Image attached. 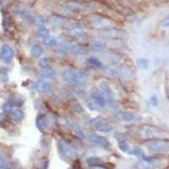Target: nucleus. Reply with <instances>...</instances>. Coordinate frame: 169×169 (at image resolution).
<instances>
[{"instance_id": "nucleus-1", "label": "nucleus", "mask_w": 169, "mask_h": 169, "mask_svg": "<svg viewBox=\"0 0 169 169\" xmlns=\"http://www.w3.org/2000/svg\"><path fill=\"white\" fill-rule=\"evenodd\" d=\"M63 80L71 84H84L89 79V74L85 71H76V70L67 69L63 73Z\"/></svg>"}, {"instance_id": "nucleus-2", "label": "nucleus", "mask_w": 169, "mask_h": 169, "mask_svg": "<svg viewBox=\"0 0 169 169\" xmlns=\"http://www.w3.org/2000/svg\"><path fill=\"white\" fill-rule=\"evenodd\" d=\"M146 147L155 153L167 154L169 153V139H149L146 142Z\"/></svg>"}, {"instance_id": "nucleus-3", "label": "nucleus", "mask_w": 169, "mask_h": 169, "mask_svg": "<svg viewBox=\"0 0 169 169\" xmlns=\"http://www.w3.org/2000/svg\"><path fill=\"white\" fill-rule=\"evenodd\" d=\"M139 133L140 134V135L143 138L148 139H158L157 137L162 136L164 134H166V131H164L162 129H159L157 127L154 126H148V125H145V126L141 127L139 130Z\"/></svg>"}, {"instance_id": "nucleus-4", "label": "nucleus", "mask_w": 169, "mask_h": 169, "mask_svg": "<svg viewBox=\"0 0 169 169\" xmlns=\"http://www.w3.org/2000/svg\"><path fill=\"white\" fill-rule=\"evenodd\" d=\"M89 124L91 125L93 129H95L97 131L101 132H108L110 130H112V126L109 124L108 122L104 120L103 118H91L89 121Z\"/></svg>"}, {"instance_id": "nucleus-5", "label": "nucleus", "mask_w": 169, "mask_h": 169, "mask_svg": "<svg viewBox=\"0 0 169 169\" xmlns=\"http://www.w3.org/2000/svg\"><path fill=\"white\" fill-rule=\"evenodd\" d=\"M106 100L103 95L101 94H94L93 96L88 100L87 106L91 110H99L105 107Z\"/></svg>"}, {"instance_id": "nucleus-6", "label": "nucleus", "mask_w": 169, "mask_h": 169, "mask_svg": "<svg viewBox=\"0 0 169 169\" xmlns=\"http://www.w3.org/2000/svg\"><path fill=\"white\" fill-rule=\"evenodd\" d=\"M58 146V150L60 151V152L67 158L69 159H75L77 157L76 151H75V149L72 147V145H70V144H68L65 140L63 139H60L58 141L57 144Z\"/></svg>"}, {"instance_id": "nucleus-7", "label": "nucleus", "mask_w": 169, "mask_h": 169, "mask_svg": "<svg viewBox=\"0 0 169 169\" xmlns=\"http://www.w3.org/2000/svg\"><path fill=\"white\" fill-rule=\"evenodd\" d=\"M100 89L103 92V97L105 98V100L107 102L109 105L111 107H113L116 104V99H115L114 94H113V91L111 89V87L109 86L107 83L106 82H103V83H101L100 84Z\"/></svg>"}, {"instance_id": "nucleus-8", "label": "nucleus", "mask_w": 169, "mask_h": 169, "mask_svg": "<svg viewBox=\"0 0 169 169\" xmlns=\"http://www.w3.org/2000/svg\"><path fill=\"white\" fill-rule=\"evenodd\" d=\"M14 57V51L12 48L9 45H3L0 49V59L3 63H9Z\"/></svg>"}, {"instance_id": "nucleus-9", "label": "nucleus", "mask_w": 169, "mask_h": 169, "mask_svg": "<svg viewBox=\"0 0 169 169\" xmlns=\"http://www.w3.org/2000/svg\"><path fill=\"white\" fill-rule=\"evenodd\" d=\"M87 139L91 142L96 144V145H100V146L107 147V146L110 145V143L105 137L98 135L97 134H89V135H87Z\"/></svg>"}, {"instance_id": "nucleus-10", "label": "nucleus", "mask_w": 169, "mask_h": 169, "mask_svg": "<svg viewBox=\"0 0 169 169\" xmlns=\"http://www.w3.org/2000/svg\"><path fill=\"white\" fill-rule=\"evenodd\" d=\"M100 35L104 38H115V37H120L121 36L124 35V32L121 30L117 29H107L103 30L100 32Z\"/></svg>"}, {"instance_id": "nucleus-11", "label": "nucleus", "mask_w": 169, "mask_h": 169, "mask_svg": "<svg viewBox=\"0 0 169 169\" xmlns=\"http://www.w3.org/2000/svg\"><path fill=\"white\" fill-rule=\"evenodd\" d=\"M36 127L41 132H46L48 128V120L47 118V116L44 114H41L37 116L36 118Z\"/></svg>"}, {"instance_id": "nucleus-12", "label": "nucleus", "mask_w": 169, "mask_h": 169, "mask_svg": "<svg viewBox=\"0 0 169 169\" xmlns=\"http://www.w3.org/2000/svg\"><path fill=\"white\" fill-rule=\"evenodd\" d=\"M33 86L36 91L42 92V93H47L51 90V84H49L48 82L44 81V80L36 81Z\"/></svg>"}, {"instance_id": "nucleus-13", "label": "nucleus", "mask_w": 169, "mask_h": 169, "mask_svg": "<svg viewBox=\"0 0 169 169\" xmlns=\"http://www.w3.org/2000/svg\"><path fill=\"white\" fill-rule=\"evenodd\" d=\"M42 53H43V49L40 45L38 44H36V45H34L31 49H30V53L31 55L33 56L34 57H36V58H38V57H41V55L42 54Z\"/></svg>"}, {"instance_id": "nucleus-14", "label": "nucleus", "mask_w": 169, "mask_h": 169, "mask_svg": "<svg viewBox=\"0 0 169 169\" xmlns=\"http://www.w3.org/2000/svg\"><path fill=\"white\" fill-rule=\"evenodd\" d=\"M70 53H73V54L75 55H83V54H86L87 53V50L84 49V48H82L81 46H74L70 48Z\"/></svg>"}, {"instance_id": "nucleus-15", "label": "nucleus", "mask_w": 169, "mask_h": 169, "mask_svg": "<svg viewBox=\"0 0 169 169\" xmlns=\"http://www.w3.org/2000/svg\"><path fill=\"white\" fill-rule=\"evenodd\" d=\"M87 63L89 65H91L92 67H95V68H98V69H102L103 67V63L101 61L97 58V57H90L87 59Z\"/></svg>"}, {"instance_id": "nucleus-16", "label": "nucleus", "mask_w": 169, "mask_h": 169, "mask_svg": "<svg viewBox=\"0 0 169 169\" xmlns=\"http://www.w3.org/2000/svg\"><path fill=\"white\" fill-rule=\"evenodd\" d=\"M43 43H44V45L46 47H48V48H53L55 46L57 45V40L56 38H54L53 36H47L44 38L43 40Z\"/></svg>"}, {"instance_id": "nucleus-17", "label": "nucleus", "mask_w": 169, "mask_h": 169, "mask_svg": "<svg viewBox=\"0 0 169 169\" xmlns=\"http://www.w3.org/2000/svg\"><path fill=\"white\" fill-rule=\"evenodd\" d=\"M136 63H137V66L139 67L140 70H146L148 67H149V60L147 58H145V57H140V58H138L137 61H136Z\"/></svg>"}, {"instance_id": "nucleus-18", "label": "nucleus", "mask_w": 169, "mask_h": 169, "mask_svg": "<svg viewBox=\"0 0 169 169\" xmlns=\"http://www.w3.org/2000/svg\"><path fill=\"white\" fill-rule=\"evenodd\" d=\"M91 46L92 49L96 50V51H102V50H104L106 48L105 43L99 42V41H93V42H91Z\"/></svg>"}, {"instance_id": "nucleus-19", "label": "nucleus", "mask_w": 169, "mask_h": 169, "mask_svg": "<svg viewBox=\"0 0 169 169\" xmlns=\"http://www.w3.org/2000/svg\"><path fill=\"white\" fill-rule=\"evenodd\" d=\"M49 21L51 22L52 24L54 25H63L65 23V21L64 19H63L62 17H59V16H51Z\"/></svg>"}, {"instance_id": "nucleus-20", "label": "nucleus", "mask_w": 169, "mask_h": 169, "mask_svg": "<svg viewBox=\"0 0 169 169\" xmlns=\"http://www.w3.org/2000/svg\"><path fill=\"white\" fill-rule=\"evenodd\" d=\"M120 118L122 120L126 121V122H131L135 119V115L131 112H123L120 113Z\"/></svg>"}, {"instance_id": "nucleus-21", "label": "nucleus", "mask_w": 169, "mask_h": 169, "mask_svg": "<svg viewBox=\"0 0 169 169\" xmlns=\"http://www.w3.org/2000/svg\"><path fill=\"white\" fill-rule=\"evenodd\" d=\"M25 117L24 112L21 109H16L13 112V118L16 121H21Z\"/></svg>"}, {"instance_id": "nucleus-22", "label": "nucleus", "mask_w": 169, "mask_h": 169, "mask_svg": "<svg viewBox=\"0 0 169 169\" xmlns=\"http://www.w3.org/2000/svg\"><path fill=\"white\" fill-rule=\"evenodd\" d=\"M87 162L89 165L91 166H100L102 163H103V161L101 160L100 158H97V157H91L90 159H88Z\"/></svg>"}, {"instance_id": "nucleus-23", "label": "nucleus", "mask_w": 169, "mask_h": 169, "mask_svg": "<svg viewBox=\"0 0 169 169\" xmlns=\"http://www.w3.org/2000/svg\"><path fill=\"white\" fill-rule=\"evenodd\" d=\"M39 65L42 67V69H48L50 66V61L48 57H42L40 58Z\"/></svg>"}, {"instance_id": "nucleus-24", "label": "nucleus", "mask_w": 169, "mask_h": 169, "mask_svg": "<svg viewBox=\"0 0 169 169\" xmlns=\"http://www.w3.org/2000/svg\"><path fill=\"white\" fill-rule=\"evenodd\" d=\"M53 76V72L49 68H48V69H43V70L42 71V78L51 79Z\"/></svg>"}, {"instance_id": "nucleus-25", "label": "nucleus", "mask_w": 169, "mask_h": 169, "mask_svg": "<svg viewBox=\"0 0 169 169\" xmlns=\"http://www.w3.org/2000/svg\"><path fill=\"white\" fill-rule=\"evenodd\" d=\"M37 35H38L40 37H42V38H45L47 36H48L49 35L48 29H47V28H41V29H39L38 31H37Z\"/></svg>"}, {"instance_id": "nucleus-26", "label": "nucleus", "mask_w": 169, "mask_h": 169, "mask_svg": "<svg viewBox=\"0 0 169 169\" xmlns=\"http://www.w3.org/2000/svg\"><path fill=\"white\" fill-rule=\"evenodd\" d=\"M71 127H72L73 130H74L77 135H79L80 136H81V137H84V133H83V131H82V130L80 129V127L79 126L78 124H72Z\"/></svg>"}, {"instance_id": "nucleus-27", "label": "nucleus", "mask_w": 169, "mask_h": 169, "mask_svg": "<svg viewBox=\"0 0 169 169\" xmlns=\"http://www.w3.org/2000/svg\"><path fill=\"white\" fill-rule=\"evenodd\" d=\"M3 110L4 112H6V113H9V112H12L13 105L11 104V103H5V104H3Z\"/></svg>"}, {"instance_id": "nucleus-28", "label": "nucleus", "mask_w": 169, "mask_h": 169, "mask_svg": "<svg viewBox=\"0 0 169 169\" xmlns=\"http://www.w3.org/2000/svg\"><path fill=\"white\" fill-rule=\"evenodd\" d=\"M35 23H36V25H38L40 27H42L44 25V20H43L42 16H37L35 19Z\"/></svg>"}, {"instance_id": "nucleus-29", "label": "nucleus", "mask_w": 169, "mask_h": 169, "mask_svg": "<svg viewBox=\"0 0 169 169\" xmlns=\"http://www.w3.org/2000/svg\"><path fill=\"white\" fill-rule=\"evenodd\" d=\"M132 154L135 155L137 157H144V152L142 150L139 149V148H135V149H134L133 151H132Z\"/></svg>"}, {"instance_id": "nucleus-30", "label": "nucleus", "mask_w": 169, "mask_h": 169, "mask_svg": "<svg viewBox=\"0 0 169 169\" xmlns=\"http://www.w3.org/2000/svg\"><path fill=\"white\" fill-rule=\"evenodd\" d=\"M118 146H119V148H120L122 151H127L129 150V145H128V144H127L125 141L119 142V143H118Z\"/></svg>"}, {"instance_id": "nucleus-31", "label": "nucleus", "mask_w": 169, "mask_h": 169, "mask_svg": "<svg viewBox=\"0 0 169 169\" xmlns=\"http://www.w3.org/2000/svg\"><path fill=\"white\" fill-rule=\"evenodd\" d=\"M150 103L152 106H156L158 105V98H157V95H153V96H151V98H150Z\"/></svg>"}, {"instance_id": "nucleus-32", "label": "nucleus", "mask_w": 169, "mask_h": 169, "mask_svg": "<svg viewBox=\"0 0 169 169\" xmlns=\"http://www.w3.org/2000/svg\"><path fill=\"white\" fill-rule=\"evenodd\" d=\"M162 25L163 26H169V17H167L162 21Z\"/></svg>"}, {"instance_id": "nucleus-33", "label": "nucleus", "mask_w": 169, "mask_h": 169, "mask_svg": "<svg viewBox=\"0 0 169 169\" xmlns=\"http://www.w3.org/2000/svg\"><path fill=\"white\" fill-rule=\"evenodd\" d=\"M4 120H5V117H4V115L0 113V122H3Z\"/></svg>"}, {"instance_id": "nucleus-34", "label": "nucleus", "mask_w": 169, "mask_h": 169, "mask_svg": "<svg viewBox=\"0 0 169 169\" xmlns=\"http://www.w3.org/2000/svg\"><path fill=\"white\" fill-rule=\"evenodd\" d=\"M92 169H105V168H103V167L101 166H95L92 167Z\"/></svg>"}, {"instance_id": "nucleus-35", "label": "nucleus", "mask_w": 169, "mask_h": 169, "mask_svg": "<svg viewBox=\"0 0 169 169\" xmlns=\"http://www.w3.org/2000/svg\"><path fill=\"white\" fill-rule=\"evenodd\" d=\"M167 169H169V167H168V168H167Z\"/></svg>"}]
</instances>
